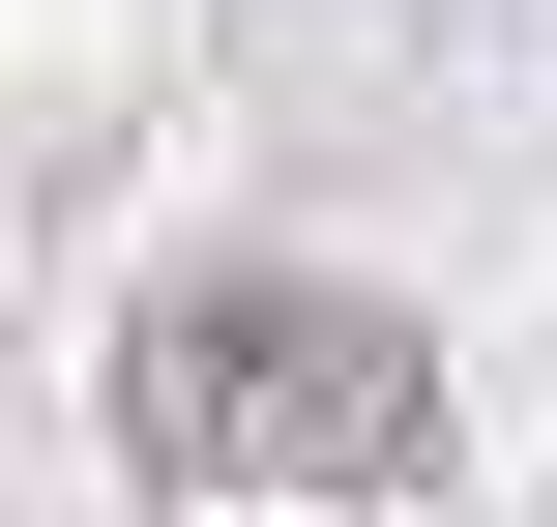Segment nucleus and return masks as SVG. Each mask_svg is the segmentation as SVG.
<instances>
[{
  "instance_id": "nucleus-1",
  "label": "nucleus",
  "mask_w": 557,
  "mask_h": 527,
  "mask_svg": "<svg viewBox=\"0 0 557 527\" xmlns=\"http://www.w3.org/2000/svg\"><path fill=\"white\" fill-rule=\"evenodd\" d=\"M147 469H411V352L352 293H176L147 323Z\"/></svg>"
}]
</instances>
